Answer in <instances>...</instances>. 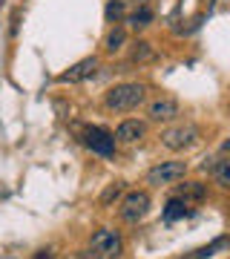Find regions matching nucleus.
Returning a JSON list of instances; mask_svg holds the SVG:
<instances>
[{"label":"nucleus","instance_id":"obj_2","mask_svg":"<svg viewBox=\"0 0 230 259\" xmlns=\"http://www.w3.org/2000/svg\"><path fill=\"white\" fill-rule=\"evenodd\" d=\"M199 127L196 124H190V121H184V124H175V127L164 130L161 133V144H164L167 150H173V153H181V150H190L199 141Z\"/></svg>","mask_w":230,"mask_h":259},{"label":"nucleus","instance_id":"obj_7","mask_svg":"<svg viewBox=\"0 0 230 259\" xmlns=\"http://www.w3.org/2000/svg\"><path fill=\"white\" fill-rule=\"evenodd\" d=\"M95 72H98V58L89 55V58H83V61H78V64H72L66 72H61L58 81L61 83H81V81H89Z\"/></svg>","mask_w":230,"mask_h":259},{"label":"nucleus","instance_id":"obj_12","mask_svg":"<svg viewBox=\"0 0 230 259\" xmlns=\"http://www.w3.org/2000/svg\"><path fill=\"white\" fill-rule=\"evenodd\" d=\"M164 222H175V219H187L190 216V207H187V202L184 199H178V196H173L170 202L164 204Z\"/></svg>","mask_w":230,"mask_h":259},{"label":"nucleus","instance_id":"obj_11","mask_svg":"<svg viewBox=\"0 0 230 259\" xmlns=\"http://www.w3.org/2000/svg\"><path fill=\"white\" fill-rule=\"evenodd\" d=\"M175 196L184 199L187 204L190 202H204V199H207V185H202V182H184V185H178Z\"/></svg>","mask_w":230,"mask_h":259},{"label":"nucleus","instance_id":"obj_4","mask_svg":"<svg viewBox=\"0 0 230 259\" xmlns=\"http://www.w3.org/2000/svg\"><path fill=\"white\" fill-rule=\"evenodd\" d=\"M89 250L98 259H118L121 250H124V242H121V236L112 231V228H101V231L92 233Z\"/></svg>","mask_w":230,"mask_h":259},{"label":"nucleus","instance_id":"obj_13","mask_svg":"<svg viewBox=\"0 0 230 259\" xmlns=\"http://www.w3.org/2000/svg\"><path fill=\"white\" fill-rule=\"evenodd\" d=\"M227 248H230V236H219V239H213L210 245H204V248L193 250L187 259H210V256H216L219 250H227Z\"/></svg>","mask_w":230,"mask_h":259},{"label":"nucleus","instance_id":"obj_16","mask_svg":"<svg viewBox=\"0 0 230 259\" xmlns=\"http://www.w3.org/2000/svg\"><path fill=\"white\" fill-rule=\"evenodd\" d=\"M104 18H107V23H121V20L127 18V3L124 0H110L107 3V9H104Z\"/></svg>","mask_w":230,"mask_h":259},{"label":"nucleus","instance_id":"obj_1","mask_svg":"<svg viewBox=\"0 0 230 259\" xmlns=\"http://www.w3.org/2000/svg\"><path fill=\"white\" fill-rule=\"evenodd\" d=\"M144 98H147V87L138 81H127V83H115L112 90H107L104 107L110 112H132L144 104Z\"/></svg>","mask_w":230,"mask_h":259},{"label":"nucleus","instance_id":"obj_9","mask_svg":"<svg viewBox=\"0 0 230 259\" xmlns=\"http://www.w3.org/2000/svg\"><path fill=\"white\" fill-rule=\"evenodd\" d=\"M144 136H147V124L144 121H135V118L121 121L118 130H115V141H124V144H135Z\"/></svg>","mask_w":230,"mask_h":259},{"label":"nucleus","instance_id":"obj_14","mask_svg":"<svg viewBox=\"0 0 230 259\" xmlns=\"http://www.w3.org/2000/svg\"><path fill=\"white\" fill-rule=\"evenodd\" d=\"M124 44H127V29L124 26H112L110 35H107V40H104V49H107L110 55H115V52L124 49Z\"/></svg>","mask_w":230,"mask_h":259},{"label":"nucleus","instance_id":"obj_19","mask_svg":"<svg viewBox=\"0 0 230 259\" xmlns=\"http://www.w3.org/2000/svg\"><path fill=\"white\" fill-rule=\"evenodd\" d=\"M219 153H221V156H230V139H224V141H221Z\"/></svg>","mask_w":230,"mask_h":259},{"label":"nucleus","instance_id":"obj_18","mask_svg":"<svg viewBox=\"0 0 230 259\" xmlns=\"http://www.w3.org/2000/svg\"><path fill=\"white\" fill-rule=\"evenodd\" d=\"M121 193H124V185H110L107 190H104V196H101V204H110L112 199H118Z\"/></svg>","mask_w":230,"mask_h":259},{"label":"nucleus","instance_id":"obj_6","mask_svg":"<svg viewBox=\"0 0 230 259\" xmlns=\"http://www.w3.org/2000/svg\"><path fill=\"white\" fill-rule=\"evenodd\" d=\"M83 144H86L95 156H104V158L115 156V136L104 127H86L83 130Z\"/></svg>","mask_w":230,"mask_h":259},{"label":"nucleus","instance_id":"obj_10","mask_svg":"<svg viewBox=\"0 0 230 259\" xmlns=\"http://www.w3.org/2000/svg\"><path fill=\"white\" fill-rule=\"evenodd\" d=\"M204 170H210L213 182L219 187H230V156L207 158V161H204Z\"/></svg>","mask_w":230,"mask_h":259},{"label":"nucleus","instance_id":"obj_17","mask_svg":"<svg viewBox=\"0 0 230 259\" xmlns=\"http://www.w3.org/2000/svg\"><path fill=\"white\" fill-rule=\"evenodd\" d=\"M153 58H156V52H153V44H147V40H138L135 47H132V52H129L132 64H147Z\"/></svg>","mask_w":230,"mask_h":259},{"label":"nucleus","instance_id":"obj_8","mask_svg":"<svg viewBox=\"0 0 230 259\" xmlns=\"http://www.w3.org/2000/svg\"><path fill=\"white\" fill-rule=\"evenodd\" d=\"M147 115H150V121H156V124H167V121L178 118V101L170 98V95H161V98H156V101L147 107Z\"/></svg>","mask_w":230,"mask_h":259},{"label":"nucleus","instance_id":"obj_5","mask_svg":"<svg viewBox=\"0 0 230 259\" xmlns=\"http://www.w3.org/2000/svg\"><path fill=\"white\" fill-rule=\"evenodd\" d=\"M184 173H187V164L184 161H158L156 167L147 170V185H153V187L175 185V182L184 179Z\"/></svg>","mask_w":230,"mask_h":259},{"label":"nucleus","instance_id":"obj_3","mask_svg":"<svg viewBox=\"0 0 230 259\" xmlns=\"http://www.w3.org/2000/svg\"><path fill=\"white\" fill-rule=\"evenodd\" d=\"M150 213V193L147 190H129L118 204V216L129 225H138Z\"/></svg>","mask_w":230,"mask_h":259},{"label":"nucleus","instance_id":"obj_21","mask_svg":"<svg viewBox=\"0 0 230 259\" xmlns=\"http://www.w3.org/2000/svg\"><path fill=\"white\" fill-rule=\"evenodd\" d=\"M3 3H6V0H0V6H3Z\"/></svg>","mask_w":230,"mask_h":259},{"label":"nucleus","instance_id":"obj_15","mask_svg":"<svg viewBox=\"0 0 230 259\" xmlns=\"http://www.w3.org/2000/svg\"><path fill=\"white\" fill-rule=\"evenodd\" d=\"M127 23H129L132 29L150 26V23H153V9H150V6H138L135 12H129V15H127Z\"/></svg>","mask_w":230,"mask_h":259},{"label":"nucleus","instance_id":"obj_20","mask_svg":"<svg viewBox=\"0 0 230 259\" xmlns=\"http://www.w3.org/2000/svg\"><path fill=\"white\" fill-rule=\"evenodd\" d=\"M135 6H150V0H132Z\"/></svg>","mask_w":230,"mask_h":259}]
</instances>
